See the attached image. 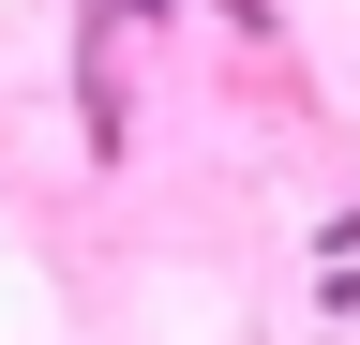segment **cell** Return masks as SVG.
I'll return each instance as SVG.
<instances>
[{"label":"cell","instance_id":"1","mask_svg":"<svg viewBox=\"0 0 360 345\" xmlns=\"http://www.w3.org/2000/svg\"><path fill=\"white\" fill-rule=\"evenodd\" d=\"M105 15H165V0H105Z\"/></svg>","mask_w":360,"mask_h":345}]
</instances>
